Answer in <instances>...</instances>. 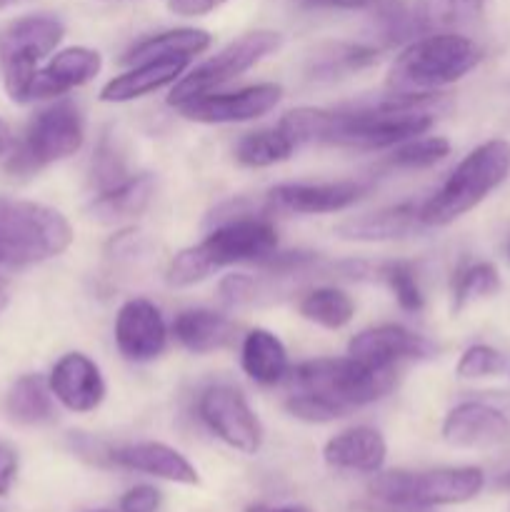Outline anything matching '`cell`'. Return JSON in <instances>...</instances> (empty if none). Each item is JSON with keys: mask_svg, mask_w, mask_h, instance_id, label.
Here are the masks:
<instances>
[{"mask_svg": "<svg viewBox=\"0 0 510 512\" xmlns=\"http://www.w3.org/2000/svg\"><path fill=\"white\" fill-rule=\"evenodd\" d=\"M240 365H243L245 375L258 385H275L288 373V353L278 335L258 328L245 335Z\"/></svg>", "mask_w": 510, "mask_h": 512, "instance_id": "obj_23", "label": "cell"}, {"mask_svg": "<svg viewBox=\"0 0 510 512\" xmlns=\"http://www.w3.org/2000/svg\"><path fill=\"white\" fill-rule=\"evenodd\" d=\"M200 420L225 445L245 455H255L263 445V425L250 410L243 393L230 385H210L198 403Z\"/></svg>", "mask_w": 510, "mask_h": 512, "instance_id": "obj_10", "label": "cell"}, {"mask_svg": "<svg viewBox=\"0 0 510 512\" xmlns=\"http://www.w3.org/2000/svg\"><path fill=\"white\" fill-rule=\"evenodd\" d=\"M375 273H378V278L388 285L390 293L395 295L400 308L408 310V313H420V310H423L425 305L423 290H420L418 278H415L413 268H410L408 263L398 260V263L378 265Z\"/></svg>", "mask_w": 510, "mask_h": 512, "instance_id": "obj_32", "label": "cell"}, {"mask_svg": "<svg viewBox=\"0 0 510 512\" xmlns=\"http://www.w3.org/2000/svg\"><path fill=\"white\" fill-rule=\"evenodd\" d=\"M88 512H110V510H88Z\"/></svg>", "mask_w": 510, "mask_h": 512, "instance_id": "obj_45", "label": "cell"}, {"mask_svg": "<svg viewBox=\"0 0 510 512\" xmlns=\"http://www.w3.org/2000/svg\"><path fill=\"white\" fill-rule=\"evenodd\" d=\"M483 60L475 40L458 33H438L410 43L390 65L385 85L390 95H425L458 83Z\"/></svg>", "mask_w": 510, "mask_h": 512, "instance_id": "obj_2", "label": "cell"}, {"mask_svg": "<svg viewBox=\"0 0 510 512\" xmlns=\"http://www.w3.org/2000/svg\"><path fill=\"white\" fill-rule=\"evenodd\" d=\"M3 300H5V295H3V288H0V308H3Z\"/></svg>", "mask_w": 510, "mask_h": 512, "instance_id": "obj_44", "label": "cell"}, {"mask_svg": "<svg viewBox=\"0 0 510 512\" xmlns=\"http://www.w3.org/2000/svg\"><path fill=\"white\" fill-rule=\"evenodd\" d=\"M438 348L423 335L410 333L403 325H378L355 335L348 345L350 358L375 368H395L400 360H430Z\"/></svg>", "mask_w": 510, "mask_h": 512, "instance_id": "obj_14", "label": "cell"}, {"mask_svg": "<svg viewBox=\"0 0 510 512\" xmlns=\"http://www.w3.org/2000/svg\"><path fill=\"white\" fill-rule=\"evenodd\" d=\"M83 115L73 100H60L43 113L35 115L25 130V138L8 160L10 173H33L45 165L78 153L83 145Z\"/></svg>", "mask_w": 510, "mask_h": 512, "instance_id": "obj_8", "label": "cell"}, {"mask_svg": "<svg viewBox=\"0 0 510 512\" xmlns=\"http://www.w3.org/2000/svg\"><path fill=\"white\" fill-rule=\"evenodd\" d=\"M510 175V143L508 140H488L470 150L458 168L450 173L443 188L425 205H420V220L428 228L450 225L463 218L473 208H478L495 188L508 180Z\"/></svg>", "mask_w": 510, "mask_h": 512, "instance_id": "obj_3", "label": "cell"}, {"mask_svg": "<svg viewBox=\"0 0 510 512\" xmlns=\"http://www.w3.org/2000/svg\"><path fill=\"white\" fill-rule=\"evenodd\" d=\"M190 60L193 58L173 55V58H155L138 63L133 70L105 83L103 90H100V100L103 103H128V100L155 93V90L175 83L190 65Z\"/></svg>", "mask_w": 510, "mask_h": 512, "instance_id": "obj_20", "label": "cell"}, {"mask_svg": "<svg viewBox=\"0 0 510 512\" xmlns=\"http://www.w3.org/2000/svg\"><path fill=\"white\" fill-rule=\"evenodd\" d=\"M508 368V360L503 353H498L490 345H470L458 360V375L460 378H490V375H500Z\"/></svg>", "mask_w": 510, "mask_h": 512, "instance_id": "obj_33", "label": "cell"}, {"mask_svg": "<svg viewBox=\"0 0 510 512\" xmlns=\"http://www.w3.org/2000/svg\"><path fill=\"white\" fill-rule=\"evenodd\" d=\"M508 255H510V245H508Z\"/></svg>", "mask_w": 510, "mask_h": 512, "instance_id": "obj_46", "label": "cell"}, {"mask_svg": "<svg viewBox=\"0 0 510 512\" xmlns=\"http://www.w3.org/2000/svg\"><path fill=\"white\" fill-rule=\"evenodd\" d=\"M168 343V330L160 310L150 300L133 298L115 315V345L133 363L158 358Z\"/></svg>", "mask_w": 510, "mask_h": 512, "instance_id": "obj_12", "label": "cell"}, {"mask_svg": "<svg viewBox=\"0 0 510 512\" xmlns=\"http://www.w3.org/2000/svg\"><path fill=\"white\" fill-rule=\"evenodd\" d=\"M108 460L118 468L135 470V473L153 475L158 480L178 485H200V475L195 465L165 443H130L113 448Z\"/></svg>", "mask_w": 510, "mask_h": 512, "instance_id": "obj_17", "label": "cell"}, {"mask_svg": "<svg viewBox=\"0 0 510 512\" xmlns=\"http://www.w3.org/2000/svg\"><path fill=\"white\" fill-rule=\"evenodd\" d=\"M500 290V275L498 268L490 263H473L465 270H460L455 278L453 288V308L463 310L473 300L490 298Z\"/></svg>", "mask_w": 510, "mask_h": 512, "instance_id": "obj_30", "label": "cell"}, {"mask_svg": "<svg viewBox=\"0 0 510 512\" xmlns=\"http://www.w3.org/2000/svg\"><path fill=\"white\" fill-rule=\"evenodd\" d=\"M18 3H23V0H0V10L10 8V5H18Z\"/></svg>", "mask_w": 510, "mask_h": 512, "instance_id": "obj_43", "label": "cell"}, {"mask_svg": "<svg viewBox=\"0 0 510 512\" xmlns=\"http://www.w3.org/2000/svg\"><path fill=\"white\" fill-rule=\"evenodd\" d=\"M73 243L63 213L28 200L0 198V268H23L55 258Z\"/></svg>", "mask_w": 510, "mask_h": 512, "instance_id": "obj_5", "label": "cell"}, {"mask_svg": "<svg viewBox=\"0 0 510 512\" xmlns=\"http://www.w3.org/2000/svg\"><path fill=\"white\" fill-rule=\"evenodd\" d=\"M163 503V493L153 485H135V488L125 490L120 498V512H158Z\"/></svg>", "mask_w": 510, "mask_h": 512, "instance_id": "obj_37", "label": "cell"}, {"mask_svg": "<svg viewBox=\"0 0 510 512\" xmlns=\"http://www.w3.org/2000/svg\"><path fill=\"white\" fill-rule=\"evenodd\" d=\"M8 145H10V130H8V125L0 120V153H5V150H8Z\"/></svg>", "mask_w": 510, "mask_h": 512, "instance_id": "obj_42", "label": "cell"}, {"mask_svg": "<svg viewBox=\"0 0 510 512\" xmlns=\"http://www.w3.org/2000/svg\"><path fill=\"white\" fill-rule=\"evenodd\" d=\"M275 248H278V233L268 220L253 215L228 220L215 225L203 243L175 255L173 263L168 265V285L188 288L228 265L263 263L268 255L275 253Z\"/></svg>", "mask_w": 510, "mask_h": 512, "instance_id": "obj_1", "label": "cell"}, {"mask_svg": "<svg viewBox=\"0 0 510 512\" xmlns=\"http://www.w3.org/2000/svg\"><path fill=\"white\" fill-rule=\"evenodd\" d=\"M450 155V143L440 135H430V138H413L410 143L400 145L388 163L393 168L403 170H423L433 168L435 163L445 160Z\"/></svg>", "mask_w": 510, "mask_h": 512, "instance_id": "obj_31", "label": "cell"}, {"mask_svg": "<svg viewBox=\"0 0 510 512\" xmlns=\"http://www.w3.org/2000/svg\"><path fill=\"white\" fill-rule=\"evenodd\" d=\"M15 475H18V455L8 445L0 443V498L10 493Z\"/></svg>", "mask_w": 510, "mask_h": 512, "instance_id": "obj_38", "label": "cell"}, {"mask_svg": "<svg viewBox=\"0 0 510 512\" xmlns=\"http://www.w3.org/2000/svg\"><path fill=\"white\" fill-rule=\"evenodd\" d=\"M63 23L53 15H28L0 35V63H3V85L15 103L30 100L35 73L45 55L63 40Z\"/></svg>", "mask_w": 510, "mask_h": 512, "instance_id": "obj_7", "label": "cell"}, {"mask_svg": "<svg viewBox=\"0 0 510 512\" xmlns=\"http://www.w3.org/2000/svg\"><path fill=\"white\" fill-rule=\"evenodd\" d=\"M368 193V185L360 180H338V183H288L268 193V208L280 213L323 215L350 208L355 200Z\"/></svg>", "mask_w": 510, "mask_h": 512, "instance_id": "obj_13", "label": "cell"}, {"mask_svg": "<svg viewBox=\"0 0 510 512\" xmlns=\"http://www.w3.org/2000/svg\"><path fill=\"white\" fill-rule=\"evenodd\" d=\"M210 48V35L205 30L195 28H178L168 30V33L150 35V38L135 43L128 53L123 55L125 65H138L145 60L155 58H173V55H185V58H193V55L203 53Z\"/></svg>", "mask_w": 510, "mask_h": 512, "instance_id": "obj_25", "label": "cell"}, {"mask_svg": "<svg viewBox=\"0 0 510 512\" xmlns=\"http://www.w3.org/2000/svg\"><path fill=\"white\" fill-rule=\"evenodd\" d=\"M263 290L265 285L250 275H228L220 283V298L228 305H250L258 303Z\"/></svg>", "mask_w": 510, "mask_h": 512, "instance_id": "obj_36", "label": "cell"}, {"mask_svg": "<svg viewBox=\"0 0 510 512\" xmlns=\"http://www.w3.org/2000/svg\"><path fill=\"white\" fill-rule=\"evenodd\" d=\"M280 45H283V35L275 33V30H253V33H245L243 38L233 40L228 48L220 50L215 58L205 60L193 73L180 78L175 83L173 93H170L168 103H185V100L198 98V95H205L210 90L220 88V85L230 83L233 78L243 75L245 70L258 65L263 58H268L270 53H275Z\"/></svg>", "mask_w": 510, "mask_h": 512, "instance_id": "obj_9", "label": "cell"}, {"mask_svg": "<svg viewBox=\"0 0 510 512\" xmlns=\"http://www.w3.org/2000/svg\"><path fill=\"white\" fill-rule=\"evenodd\" d=\"M228 0H168V8L175 15H185V18H195V15H205L210 10L220 8Z\"/></svg>", "mask_w": 510, "mask_h": 512, "instance_id": "obj_39", "label": "cell"}, {"mask_svg": "<svg viewBox=\"0 0 510 512\" xmlns=\"http://www.w3.org/2000/svg\"><path fill=\"white\" fill-rule=\"evenodd\" d=\"M155 183L150 175H138V178H128L123 183L113 185V188L103 190L98 198L90 205L93 218L103 220V223H115V220L135 218L148 208L150 198H153Z\"/></svg>", "mask_w": 510, "mask_h": 512, "instance_id": "obj_24", "label": "cell"}, {"mask_svg": "<svg viewBox=\"0 0 510 512\" xmlns=\"http://www.w3.org/2000/svg\"><path fill=\"white\" fill-rule=\"evenodd\" d=\"M173 333L185 350L195 355H208L233 343L235 325L213 310H183L175 318Z\"/></svg>", "mask_w": 510, "mask_h": 512, "instance_id": "obj_22", "label": "cell"}, {"mask_svg": "<svg viewBox=\"0 0 510 512\" xmlns=\"http://www.w3.org/2000/svg\"><path fill=\"white\" fill-rule=\"evenodd\" d=\"M485 475L480 468H438L425 473L390 470L370 483L375 508L388 512H423L440 505H460L480 495Z\"/></svg>", "mask_w": 510, "mask_h": 512, "instance_id": "obj_4", "label": "cell"}, {"mask_svg": "<svg viewBox=\"0 0 510 512\" xmlns=\"http://www.w3.org/2000/svg\"><path fill=\"white\" fill-rule=\"evenodd\" d=\"M103 68V58L98 50L90 48H65L53 55L45 68L35 73L33 88H30V100L33 98H55L78 85L88 83Z\"/></svg>", "mask_w": 510, "mask_h": 512, "instance_id": "obj_18", "label": "cell"}, {"mask_svg": "<svg viewBox=\"0 0 510 512\" xmlns=\"http://www.w3.org/2000/svg\"><path fill=\"white\" fill-rule=\"evenodd\" d=\"M283 98V88L275 83L250 85V88L235 90V93H205L190 98L185 103L173 105L183 118L195 123L218 125V123H245L260 115L270 113Z\"/></svg>", "mask_w": 510, "mask_h": 512, "instance_id": "obj_11", "label": "cell"}, {"mask_svg": "<svg viewBox=\"0 0 510 512\" xmlns=\"http://www.w3.org/2000/svg\"><path fill=\"white\" fill-rule=\"evenodd\" d=\"M243 512H310L303 505H268V503H253Z\"/></svg>", "mask_w": 510, "mask_h": 512, "instance_id": "obj_41", "label": "cell"}, {"mask_svg": "<svg viewBox=\"0 0 510 512\" xmlns=\"http://www.w3.org/2000/svg\"><path fill=\"white\" fill-rule=\"evenodd\" d=\"M388 458L385 438L375 428H350L325 443L323 460L335 470L350 473H380Z\"/></svg>", "mask_w": 510, "mask_h": 512, "instance_id": "obj_19", "label": "cell"}, {"mask_svg": "<svg viewBox=\"0 0 510 512\" xmlns=\"http://www.w3.org/2000/svg\"><path fill=\"white\" fill-rule=\"evenodd\" d=\"M423 225L420 208L413 203H400L393 208L378 210V213L348 218L335 228V235L353 243H383V240H398L415 233Z\"/></svg>", "mask_w": 510, "mask_h": 512, "instance_id": "obj_21", "label": "cell"}, {"mask_svg": "<svg viewBox=\"0 0 510 512\" xmlns=\"http://www.w3.org/2000/svg\"><path fill=\"white\" fill-rule=\"evenodd\" d=\"M395 385V368H375L358 358H318L293 370V388L340 405L345 413L375 403Z\"/></svg>", "mask_w": 510, "mask_h": 512, "instance_id": "obj_6", "label": "cell"}, {"mask_svg": "<svg viewBox=\"0 0 510 512\" xmlns=\"http://www.w3.org/2000/svg\"><path fill=\"white\" fill-rule=\"evenodd\" d=\"M5 410H8L10 420L20 425L50 423L55 415L50 385L40 375H23L10 388L8 398H5Z\"/></svg>", "mask_w": 510, "mask_h": 512, "instance_id": "obj_26", "label": "cell"}, {"mask_svg": "<svg viewBox=\"0 0 510 512\" xmlns=\"http://www.w3.org/2000/svg\"><path fill=\"white\" fill-rule=\"evenodd\" d=\"M50 393L70 413H90L105 398V380L98 365L83 353H68L50 373Z\"/></svg>", "mask_w": 510, "mask_h": 512, "instance_id": "obj_16", "label": "cell"}, {"mask_svg": "<svg viewBox=\"0 0 510 512\" xmlns=\"http://www.w3.org/2000/svg\"><path fill=\"white\" fill-rule=\"evenodd\" d=\"M488 0H415L413 20L425 30L453 28L483 13Z\"/></svg>", "mask_w": 510, "mask_h": 512, "instance_id": "obj_29", "label": "cell"}, {"mask_svg": "<svg viewBox=\"0 0 510 512\" xmlns=\"http://www.w3.org/2000/svg\"><path fill=\"white\" fill-rule=\"evenodd\" d=\"M295 143L280 128L250 133L235 145V160L245 168H268L293 155Z\"/></svg>", "mask_w": 510, "mask_h": 512, "instance_id": "obj_28", "label": "cell"}, {"mask_svg": "<svg viewBox=\"0 0 510 512\" xmlns=\"http://www.w3.org/2000/svg\"><path fill=\"white\" fill-rule=\"evenodd\" d=\"M443 440L465 450L498 448L510 440V420L493 405H455L443 420Z\"/></svg>", "mask_w": 510, "mask_h": 512, "instance_id": "obj_15", "label": "cell"}, {"mask_svg": "<svg viewBox=\"0 0 510 512\" xmlns=\"http://www.w3.org/2000/svg\"><path fill=\"white\" fill-rule=\"evenodd\" d=\"M298 310L305 320L328 330L345 328L355 315V305L353 300H350V295L338 288L310 290V293L300 300Z\"/></svg>", "mask_w": 510, "mask_h": 512, "instance_id": "obj_27", "label": "cell"}, {"mask_svg": "<svg viewBox=\"0 0 510 512\" xmlns=\"http://www.w3.org/2000/svg\"><path fill=\"white\" fill-rule=\"evenodd\" d=\"M375 50L373 48H365V45H338L333 55H325L323 63L315 68V73H323V75H335V73H343V70H358L365 68L375 60Z\"/></svg>", "mask_w": 510, "mask_h": 512, "instance_id": "obj_35", "label": "cell"}, {"mask_svg": "<svg viewBox=\"0 0 510 512\" xmlns=\"http://www.w3.org/2000/svg\"><path fill=\"white\" fill-rule=\"evenodd\" d=\"M313 8H343V10H355V8H368L375 0H305Z\"/></svg>", "mask_w": 510, "mask_h": 512, "instance_id": "obj_40", "label": "cell"}, {"mask_svg": "<svg viewBox=\"0 0 510 512\" xmlns=\"http://www.w3.org/2000/svg\"><path fill=\"white\" fill-rule=\"evenodd\" d=\"M285 410H288L293 418L303 420V423H333V420L348 415L340 405L330 403V400L320 398V395H313V393L290 395L288 403H285Z\"/></svg>", "mask_w": 510, "mask_h": 512, "instance_id": "obj_34", "label": "cell"}]
</instances>
